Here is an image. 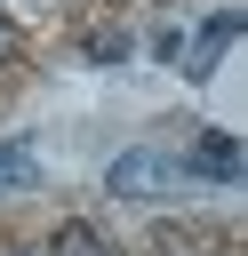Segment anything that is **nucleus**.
Masks as SVG:
<instances>
[{"label": "nucleus", "mask_w": 248, "mask_h": 256, "mask_svg": "<svg viewBox=\"0 0 248 256\" xmlns=\"http://www.w3.org/2000/svg\"><path fill=\"white\" fill-rule=\"evenodd\" d=\"M48 256H112V240H104L96 224H80V216H72V224H56V240H48Z\"/></svg>", "instance_id": "4"}, {"label": "nucleus", "mask_w": 248, "mask_h": 256, "mask_svg": "<svg viewBox=\"0 0 248 256\" xmlns=\"http://www.w3.org/2000/svg\"><path fill=\"white\" fill-rule=\"evenodd\" d=\"M0 176H8V184H32L40 168H32V152H24V144H0Z\"/></svg>", "instance_id": "5"}, {"label": "nucleus", "mask_w": 248, "mask_h": 256, "mask_svg": "<svg viewBox=\"0 0 248 256\" xmlns=\"http://www.w3.org/2000/svg\"><path fill=\"white\" fill-rule=\"evenodd\" d=\"M176 160H184L192 184H240V136H224V128H200V144L176 152Z\"/></svg>", "instance_id": "3"}, {"label": "nucleus", "mask_w": 248, "mask_h": 256, "mask_svg": "<svg viewBox=\"0 0 248 256\" xmlns=\"http://www.w3.org/2000/svg\"><path fill=\"white\" fill-rule=\"evenodd\" d=\"M88 56H96V64H120V56H128V40H120V32H96V40H88Z\"/></svg>", "instance_id": "6"}, {"label": "nucleus", "mask_w": 248, "mask_h": 256, "mask_svg": "<svg viewBox=\"0 0 248 256\" xmlns=\"http://www.w3.org/2000/svg\"><path fill=\"white\" fill-rule=\"evenodd\" d=\"M240 24H248L240 8H216V16H208V24H200V32L184 40V48H176V64H184V80H216V64H224V48L240 40Z\"/></svg>", "instance_id": "2"}, {"label": "nucleus", "mask_w": 248, "mask_h": 256, "mask_svg": "<svg viewBox=\"0 0 248 256\" xmlns=\"http://www.w3.org/2000/svg\"><path fill=\"white\" fill-rule=\"evenodd\" d=\"M176 184H192V176H184V160L160 152V144H136V152H120V160L104 168V192H112V200H136V208H144V200H168Z\"/></svg>", "instance_id": "1"}, {"label": "nucleus", "mask_w": 248, "mask_h": 256, "mask_svg": "<svg viewBox=\"0 0 248 256\" xmlns=\"http://www.w3.org/2000/svg\"><path fill=\"white\" fill-rule=\"evenodd\" d=\"M16 56V24H8V8H0V64Z\"/></svg>", "instance_id": "7"}]
</instances>
